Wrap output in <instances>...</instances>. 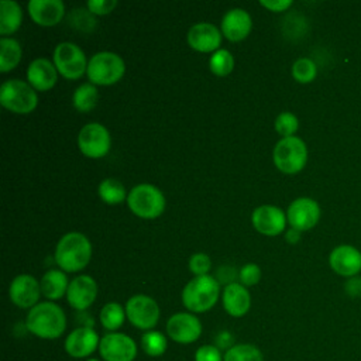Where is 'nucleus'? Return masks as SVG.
Returning <instances> with one entry per match:
<instances>
[{
	"label": "nucleus",
	"instance_id": "1",
	"mask_svg": "<svg viewBox=\"0 0 361 361\" xmlns=\"http://www.w3.org/2000/svg\"><path fill=\"white\" fill-rule=\"evenodd\" d=\"M25 327L39 338L54 340L65 333L66 316L56 303L41 302L30 309L25 317Z\"/></svg>",
	"mask_w": 361,
	"mask_h": 361
},
{
	"label": "nucleus",
	"instance_id": "2",
	"mask_svg": "<svg viewBox=\"0 0 361 361\" xmlns=\"http://www.w3.org/2000/svg\"><path fill=\"white\" fill-rule=\"evenodd\" d=\"M92 258V244L89 238L78 231L63 234L55 248V262L63 272H78L83 269Z\"/></svg>",
	"mask_w": 361,
	"mask_h": 361
},
{
	"label": "nucleus",
	"instance_id": "3",
	"mask_svg": "<svg viewBox=\"0 0 361 361\" xmlns=\"http://www.w3.org/2000/svg\"><path fill=\"white\" fill-rule=\"evenodd\" d=\"M220 296V283L212 275H200L190 279L182 290V303L190 313L210 310Z\"/></svg>",
	"mask_w": 361,
	"mask_h": 361
},
{
	"label": "nucleus",
	"instance_id": "4",
	"mask_svg": "<svg viewBox=\"0 0 361 361\" xmlns=\"http://www.w3.org/2000/svg\"><path fill=\"white\" fill-rule=\"evenodd\" d=\"M130 210L141 219H157L165 210L164 193L151 183H140L134 186L127 196Z\"/></svg>",
	"mask_w": 361,
	"mask_h": 361
},
{
	"label": "nucleus",
	"instance_id": "5",
	"mask_svg": "<svg viewBox=\"0 0 361 361\" xmlns=\"http://www.w3.org/2000/svg\"><path fill=\"white\" fill-rule=\"evenodd\" d=\"M275 166L283 173H298L307 162V147L305 141L296 135L281 138L272 152Z\"/></svg>",
	"mask_w": 361,
	"mask_h": 361
},
{
	"label": "nucleus",
	"instance_id": "6",
	"mask_svg": "<svg viewBox=\"0 0 361 361\" xmlns=\"http://www.w3.org/2000/svg\"><path fill=\"white\" fill-rule=\"evenodd\" d=\"M0 103L17 114H28L38 104L35 89L21 79H8L0 87Z\"/></svg>",
	"mask_w": 361,
	"mask_h": 361
},
{
	"label": "nucleus",
	"instance_id": "7",
	"mask_svg": "<svg viewBox=\"0 0 361 361\" xmlns=\"http://www.w3.org/2000/svg\"><path fill=\"white\" fill-rule=\"evenodd\" d=\"M124 72L126 63L120 55L110 51H102L90 58L86 75L90 83L109 86L118 82Z\"/></svg>",
	"mask_w": 361,
	"mask_h": 361
},
{
	"label": "nucleus",
	"instance_id": "8",
	"mask_svg": "<svg viewBox=\"0 0 361 361\" xmlns=\"http://www.w3.org/2000/svg\"><path fill=\"white\" fill-rule=\"evenodd\" d=\"M52 61L56 71L66 79H79L87 71L86 55L75 42H61L55 47Z\"/></svg>",
	"mask_w": 361,
	"mask_h": 361
},
{
	"label": "nucleus",
	"instance_id": "9",
	"mask_svg": "<svg viewBox=\"0 0 361 361\" xmlns=\"http://www.w3.org/2000/svg\"><path fill=\"white\" fill-rule=\"evenodd\" d=\"M126 316L134 327L148 331L157 326L161 310L151 296L134 295L126 303Z\"/></svg>",
	"mask_w": 361,
	"mask_h": 361
},
{
	"label": "nucleus",
	"instance_id": "10",
	"mask_svg": "<svg viewBox=\"0 0 361 361\" xmlns=\"http://www.w3.org/2000/svg\"><path fill=\"white\" fill-rule=\"evenodd\" d=\"M78 145L83 155L89 158H102L110 149V133L100 123L85 124L79 131Z\"/></svg>",
	"mask_w": 361,
	"mask_h": 361
},
{
	"label": "nucleus",
	"instance_id": "11",
	"mask_svg": "<svg viewBox=\"0 0 361 361\" xmlns=\"http://www.w3.org/2000/svg\"><path fill=\"white\" fill-rule=\"evenodd\" d=\"M99 353L104 361H134L137 344L130 336L111 331L100 338Z\"/></svg>",
	"mask_w": 361,
	"mask_h": 361
},
{
	"label": "nucleus",
	"instance_id": "12",
	"mask_svg": "<svg viewBox=\"0 0 361 361\" xmlns=\"http://www.w3.org/2000/svg\"><path fill=\"white\" fill-rule=\"evenodd\" d=\"M168 337L179 344L195 343L202 334V323L193 314L188 312H180L172 314L166 322Z\"/></svg>",
	"mask_w": 361,
	"mask_h": 361
},
{
	"label": "nucleus",
	"instance_id": "13",
	"mask_svg": "<svg viewBox=\"0 0 361 361\" xmlns=\"http://www.w3.org/2000/svg\"><path fill=\"white\" fill-rule=\"evenodd\" d=\"M286 219L292 228L299 231L310 230L320 219V206L310 197H298L289 204Z\"/></svg>",
	"mask_w": 361,
	"mask_h": 361
},
{
	"label": "nucleus",
	"instance_id": "14",
	"mask_svg": "<svg viewBox=\"0 0 361 361\" xmlns=\"http://www.w3.org/2000/svg\"><path fill=\"white\" fill-rule=\"evenodd\" d=\"M39 282L28 274L17 275L8 288V296L11 302L20 309H31L38 305L41 296Z\"/></svg>",
	"mask_w": 361,
	"mask_h": 361
},
{
	"label": "nucleus",
	"instance_id": "15",
	"mask_svg": "<svg viewBox=\"0 0 361 361\" xmlns=\"http://www.w3.org/2000/svg\"><path fill=\"white\" fill-rule=\"evenodd\" d=\"M100 337L94 329L89 326L76 327L65 338V351L72 358H87L99 348Z\"/></svg>",
	"mask_w": 361,
	"mask_h": 361
},
{
	"label": "nucleus",
	"instance_id": "16",
	"mask_svg": "<svg viewBox=\"0 0 361 361\" xmlns=\"http://www.w3.org/2000/svg\"><path fill=\"white\" fill-rule=\"evenodd\" d=\"M286 214L282 209L272 204L258 206L251 216V221L254 228L264 235H278L285 230L286 226Z\"/></svg>",
	"mask_w": 361,
	"mask_h": 361
},
{
	"label": "nucleus",
	"instance_id": "17",
	"mask_svg": "<svg viewBox=\"0 0 361 361\" xmlns=\"http://www.w3.org/2000/svg\"><path fill=\"white\" fill-rule=\"evenodd\" d=\"M330 268L341 276L353 278L361 272V252L350 244H341L331 250L329 255Z\"/></svg>",
	"mask_w": 361,
	"mask_h": 361
},
{
	"label": "nucleus",
	"instance_id": "18",
	"mask_svg": "<svg viewBox=\"0 0 361 361\" xmlns=\"http://www.w3.org/2000/svg\"><path fill=\"white\" fill-rule=\"evenodd\" d=\"M97 296L96 281L90 275H79L69 282L66 300L75 310H86Z\"/></svg>",
	"mask_w": 361,
	"mask_h": 361
},
{
	"label": "nucleus",
	"instance_id": "19",
	"mask_svg": "<svg viewBox=\"0 0 361 361\" xmlns=\"http://www.w3.org/2000/svg\"><path fill=\"white\" fill-rule=\"evenodd\" d=\"M188 44L199 52H216L220 49L221 31L212 23H196L188 31Z\"/></svg>",
	"mask_w": 361,
	"mask_h": 361
},
{
	"label": "nucleus",
	"instance_id": "20",
	"mask_svg": "<svg viewBox=\"0 0 361 361\" xmlns=\"http://www.w3.org/2000/svg\"><path fill=\"white\" fill-rule=\"evenodd\" d=\"M28 14L35 24L52 27L62 20L65 6L61 0H30Z\"/></svg>",
	"mask_w": 361,
	"mask_h": 361
},
{
	"label": "nucleus",
	"instance_id": "21",
	"mask_svg": "<svg viewBox=\"0 0 361 361\" xmlns=\"http://www.w3.org/2000/svg\"><path fill=\"white\" fill-rule=\"evenodd\" d=\"M28 83L38 92H47L52 89L58 80V71L47 58H37L30 62L27 69Z\"/></svg>",
	"mask_w": 361,
	"mask_h": 361
},
{
	"label": "nucleus",
	"instance_id": "22",
	"mask_svg": "<svg viewBox=\"0 0 361 361\" xmlns=\"http://www.w3.org/2000/svg\"><path fill=\"white\" fill-rule=\"evenodd\" d=\"M252 27V20L244 8H231L221 18V34L230 41L244 39Z\"/></svg>",
	"mask_w": 361,
	"mask_h": 361
},
{
	"label": "nucleus",
	"instance_id": "23",
	"mask_svg": "<svg viewBox=\"0 0 361 361\" xmlns=\"http://www.w3.org/2000/svg\"><path fill=\"white\" fill-rule=\"evenodd\" d=\"M221 302L224 310L233 317L244 316L251 307V295L248 289L238 283H227L221 292Z\"/></svg>",
	"mask_w": 361,
	"mask_h": 361
},
{
	"label": "nucleus",
	"instance_id": "24",
	"mask_svg": "<svg viewBox=\"0 0 361 361\" xmlns=\"http://www.w3.org/2000/svg\"><path fill=\"white\" fill-rule=\"evenodd\" d=\"M39 285H41V293L51 302V300H58L63 295H66L69 281L63 271L49 269L42 275Z\"/></svg>",
	"mask_w": 361,
	"mask_h": 361
},
{
	"label": "nucleus",
	"instance_id": "25",
	"mask_svg": "<svg viewBox=\"0 0 361 361\" xmlns=\"http://www.w3.org/2000/svg\"><path fill=\"white\" fill-rule=\"evenodd\" d=\"M23 21V10L17 1H0V34L3 37L16 32Z\"/></svg>",
	"mask_w": 361,
	"mask_h": 361
},
{
	"label": "nucleus",
	"instance_id": "26",
	"mask_svg": "<svg viewBox=\"0 0 361 361\" xmlns=\"http://www.w3.org/2000/svg\"><path fill=\"white\" fill-rule=\"evenodd\" d=\"M23 49L17 39L1 37L0 39V72L6 73L13 71L21 61Z\"/></svg>",
	"mask_w": 361,
	"mask_h": 361
},
{
	"label": "nucleus",
	"instance_id": "27",
	"mask_svg": "<svg viewBox=\"0 0 361 361\" xmlns=\"http://www.w3.org/2000/svg\"><path fill=\"white\" fill-rule=\"evenodd\" d=\"M97 193H99L100 199L107 204H118L128 196L124 185L114 178L103 179L99 183Z\"/></svg>",
	"mask_w": 361,
	"mask_h": 361
},
{
	"label": "nucleus",
	"instance_id": "28",
	"mask_svg": "<svg viewBox=\"0 0 361 361\" xmlns=\"http://www.w3.org/2000/svg\"><path fill=\"white\" fill-rule=\"evenodd\" d=\"M97 99H99L97 89L93 83L89 82V83H82L79 87H76L72 102L78 111L86 113L96 107Z\"/></svg>",
	"mask_w": 361,
	"mask_h": 361
},
{
	"label": "nucleus",
	"instance_id": "29",
	"mask_svg": "<svg viewBox=\"0 0 361 361\" xmlns=\"http://www.w3.org/2000/svg\"><path fill=\"white\" fill-rule=\"evenodd\" d=\"M100 323L102 326L111 331H116L117 329H120L124 323L126 316V307H123L120 303L117 302H109L106 303L102 310H100Z\"/></svg>",
	"mask_w": 361,
	"mask_h": 361
},
{
	"label": "nucleus",
	"instance_id": "30",
	"mask_svg": "<svg viewBox=\"0 0 361 361\" xmlns=\"http://www.w3.org/2000/svg\"><path fill=\"white\" fill-rule=\"evenodd\" d=\"M223 361H264V357L261 350L254 344L240 343L226 351Z\"/></svg>",
	"mask_w": 361,
	"mask_h": 361
},
{
	"label": "nucleus",
	"instance_id": "31",
	"mask_svg": "<svg viewBox=\"0 0 361 361\" xmlns=\"http://www.w3.org/2000/svg\"><path fill=\"white\" fill-rule=\"evenodd\" d=\"M141 347L149 357H159L168 348L166 337L157 330H148L141 337Z\"/></svg>",
	"mask_w": 361,
	"mask_h": 361
},
{
	"label": "nucleus",
	"instance_id": "32",
	"mask_svg": "<svg viewBox=\"0 0 361 361\" xmlns=\"http://www.w3.org/2000/svg\"><path fill=\"white\" fill-rule=\"evenodd\" d=\"M209 68L217 76L228 75L234 68V58L231 52L223 48L213 52L209 59Z\"/></svg>",
	"mask_w": 361,
	"mask_h": 361
},
{
	"label": "nucleus",
	"instance_id": "33",
	"mask_svg": "<svg viewBox=\"0 0 361 361\" xmlns=\"http://www.w3.org/2000/svg\"><path fill=\"white\" fill-rule=\"evenodd\" d=\"M317 75L316 63L310 58H299L292 65V76L299 83H310Z\"/></svg>",
	"mask_w": 361,
	"mask_h": 361
},
{
	"label": "nucleus",
	"instance_id": "34",
	"mask_svg": "<svg viewBox=\"0 0 361 361\" xmlns=\"http://www.w3.org/2000/svg\"><path fill=\"white\" fill-rule=\"evenodd\" d=\"M298 128H299V120L290 111H282L275 118V130L279 135H282V138L293 137Z\"/></svg>",
	"mask_w": 361,
	"mask_h": 361
},
{
	"label": "nucleus",
	"instance_id": "35",
	"mask_svg": "<svg viewBox=\"0 0 361 361\" xmlns=\"http://www.w3.org/2000/svg\"><path fill=\"white\" fill-rule=\"evenodd\" d=\"M210 268H212V259L207 254L196 252L189 258V269L196 276L209 275Z\"/></svg>",
	"mask_w": 361,
	"mask_h": 361
},
{
	"label": "nucleus",
	"instance_id": "36",
	"mask_svg": "<svg viewBox=\"0 0 361 361\" xmlns=\"http://www.w3.org/2000/svg\"><path fill=\"white\" fill-rule=\"evenodd\" d=\"M238 278H240L241 285H244L245 288L257 285L259 282V279H261V268L257 264H254V262L245 264L238 271Z\"/></svg>",
	"mask_w": 361,
	"mask_h": 361
},
{
	"label": "nucleus",
	"instance_id": "37",
	"mask_svg": "<svg viewBox=\"0 0 361 361\" xmlns=\"http://www.w3.org/2000/svg\"><path fill=\"white\" fill-rule=\"evenodd\" d=\"M224 355L220 353V348L213 344L200 345L195 353V361H223Z\"/></svg>",
	"mask_w": 361,
	"mask_h": 361
},
{
	"label": "nucleus",
	"instance_id": "38",
	"mask_svg": "<svg viewBox=\"0 0 361 361\" xmlns=\"http://www.w3.org/2000/svg\"><path fill=\"white\" fill-rule=\"evenodd\" d=\"M116 6H117L116 0H89L87 1V10L90 11V14H97V16H104L111 13Z\"/></svg>",
	"mask_w": 361,
	"mask_h": 361
},
{
	"label": "nucleus",
	"instance_id": "39",
	"mask_svg": "<svg viewBox=\"0 0 361 361\" xmlns=\"http://www.w3.org/2000/svg\"><path fill=\"white\" fill-rule=\"evenodd\" d=\"M261 6H264L265 8L274 11V13H281L288 10L293 3L290 0H261L259 1Z\"/></svg>",
	"mask_w": 361,
	"mask_h": 361
},
{
	"label": "nucleus",
	"instance_id": "40",
	"mask_svg": "<svg viewBox=\"0 0 361 361\" xmlns=\"http://www.w3.org/2000/svg\"><path fill=\"white\" fill-rule=\"evenodd\" d=\"M344 290L350 298L361 296V276L348 278L344 283Z\"/></svg>",
	"mask_w": 361,
	"mask_h": 361
},
{
	"label": "nucleus",
	"instance_id": "41",
	"mask_svg": "<svg viewBox=\"0 0 361 361\" xmlns=\"http://www.w3.org/2000/svg\"><path fill=\"white\" fill-rule=\"evenodd\" d=\"M299 240H300V231L290 227V228L286 231V241L290 243V244H295V243H298Z\"/></svg>",
	"mask_w": 361,
	"mask_h": 361
},
{
	"label": "nucleus",
	"instance_id": "42",
	"mask_svg": "<svg viewBox=\"0 0 361 361\" xmlns=\"http://www.w3.org/2000/svg\"><path fill=\"white\" fill-rule=\"evenodd\" d=\"M86 361H100V360L99 358H87Z\"/></svg>",
	"mask_w": 361,
	"mask_h": 361
}]
</instances>
